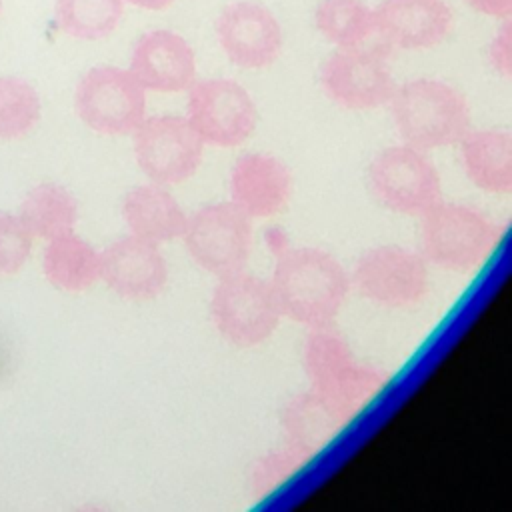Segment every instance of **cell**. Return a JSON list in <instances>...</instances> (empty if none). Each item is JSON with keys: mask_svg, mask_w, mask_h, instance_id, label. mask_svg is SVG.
<instances>
[{"mask_svg": "<svg viewBox=\"0 0 512 512\" xmlns=\"http://www.w3.org/2000/svg\"><path fill=\"white\" fill-rule=\"evenodd\" d=\"M500 236V226L482 210L440 200L420 216L418 252L436 268L466 274L490 258Z\"/></svg>", "mask_w": 512, "mask_h": 512, "instance_id": "4", "label": "cell"}, {"mask_svg": "<svg viewBox=\"0 0 512 512\" xmlns=\"http://www.w3.org/2000/svg\"><path fill=\"white\" fill-rule=\"evenodd\" d=\"M32 250V234L22 220L0 210V276L16 274L28 260Z\"/></svg>", "mask_w": 512, "mask_h": 512, "instance_id": "27", "label": "cell"}, {"mask_svg": "<svg viewBox=\"0 0 512 512\" xmlns=\"http://www.w3.org/2000/svg\"><path fill=\"white\" fill-rule=\"evenodd\" d=\"M294 190L290 168L266 152H246L230 168V202L250 220H264L280 214Z\"/></svg>", "mask_w": 512, "mask_h": 512, "instance_id": "15", "label": "cell"}, {"mask_svg": "<svg viewBox=\"0 0 512 512\" xmlns=\"http://www.w3.org/2000/svg\"><path fill=\"white\" fill-rule=\"evenodd\" d=\"M270 286L282 316L306 328L334 324L352 288L346 268L314 246L278 252Z\"/></svg>", "mask_w": 512, "mask_h": 512, "instance_id": "1", "label": "cell"}, {"mask_svg": "<svg viewBox=\"0 0 512 512\" xmlns=\"http://www.w3.org/2000/svg\"><path fill=\"white\" fill-rule=\"evenodd\" d=\"M42 270L54 288L82 292L100 280V252L82 236L68 232L48 240Z\"/></svg>", "mask_w": 512, "mask_h": 512, "instance_id": "21", "label": "cell"}, {"mask_svg": "<svg viewBox=\"0 0 512 512\" xmlns=\"http://www.w3.org/2000/svg\"><path fill=\"white\" fill-rule=\"evenodd\" d=\"M120 212L130 234L158 246L182 238L188 220V214L168 186L156 182L128 188Z\"/></svg>", "mask_w": 512, "mask_h": 512, "instance_id": "18", "label": "cell"}, {"mask_svg": "<svg viewBox=\"0 0 512 512\" xmlns=\"http://www.w3.org/2000/svg\"><path fill=\"white\" fill-rule=\"evenodd\" d=\"M466 4H470L476 12L494 18L508 20L512 14V0H466Z\"/></svg>", "mask_w": 512, "mask_h": 512, "instance_id": "29", "label": "cell"}, {"mask_svg": "<svg viewBox=\"0 0 512 512\" xmlns=\"http://www.w3.org/2000/svg\"><path fill=\"white\" fill-rule=\"evenodd\" d=\"M350 286L362 298L380 306H412L430 288V264L418 250L400 244H378L356 258Z\"/></svg>", "mask_w": 512, "mask_h": 512, "instance_id": "8", "label": "cell"}, {"mask_svg": "<svg viewBox=\"0 0 512 512\" xmlns=\"http://www.w3.org/2000/svg\"><path fill=\"white\" fill-rule=\"evenodd\" d=\"M128 70L144 90L184 92L196 80V56L176 32L148 30L136 40Z\"/></svg>", "mask_w": 512, "mask_h": 512, "instance_id": "17", "label": "cell"}, {"mask_svg": "<svg viewBox=\"0 0 512 512\" xmlns=\"http://www.w3.org/2000/svg\"><path fill=\"white\" fill-rule=\"evenodd\" d=\"M308 388L316 392L346 424L386 386L376 366L360 362L334 324L308 328L302 350Z\"/></svg>", "mask_w": 512, "mask_h": 512, "instance_id": "2", "label": "cell"}, {"mask_svg": "<svg viewBox=\"0 0 512 512\" xmlns=\"http://www.w3.org/2000/svg\"><path fill=\"white\" fill-rule=\"evenodd\" d=\"M40 120V98L22 78H0V140L28 134Z\"/></svg>", "mask_w": 512, "mask_h": 512, "instance_id": "25", "label": "cell"}, {"mask_svg": "<svg viewBox=\"0 0 512 512\" xmlns=\"http://www.w3.org/2000/svg\"><path fill=\"white\" fill-rule=\"evenodd\" d=\"M310 458L290 444L282 442L280 446L268 450L250 466L248 472V494L254 500L266 498L282 484H286L296 472H300Z\"/></svg>", "mask_w": 512, "mask_h": 512, "instance_id": "26", "label": "cell"}, {"mask_svg": "<svg viewBox=\"0 0 512 512\" xmlns=\"http://www.w3.org/2000/svg\"><path fill=\"white\" fill-rule=\"evenodd\" d=\"M134 6L146 8V10H162L166 6H170L174 0H128Z\"/></svg>", "mask_w": 512, "mask_h": 512, "instance_id": "30", "label": "cell"}, {"mask_svg": "<svg viewBox=\"0 0 512 512\" xmlns=\"http://www.w3.org/2000/svg\"><path fill=\"white\" fill-rule=\"evenodd\" d=\"M18 218L32 236L52 240L74 232L78 220V200L56 182H42L28 190L20 204Z\"/></svg>", "mask_w": 512, "mask_h": 512, "instance_id": "22", "label": "cell"}, {"mask_svg": "<svg viewBox=\"0 0 512 512\" xmlns=\"http://www.w3.org/2000/svg\"><path fill=\"white\" fill-rule=\"evenodd\" d=\"M182 242L202 270L222 278L246 270L252 252V220L230 200L202 204L188 214Z\"/></svg>", "mask_w": 512, "mask_h": 512, "instance_id": "7", "label": "cell"}, {"mask_svg": "<svg viewBox=\"0 0 512 512\" xmlns=\"http://www.w3.org/2000/svg\"><path fill=\"white\" fill-rule=\"evenodd\" d=\"M368 184L382 208L402 216L420 218L442 200L438 168L426 152L404 142L382 148L370 160Z\"/></svg>", "mask_w": 512, "mask_h": 512, "instance_id": "6", "label": "cell"}, {"mask_svg": "<svg viewBox=\"0 0 512 512\" xmlns=\"http://www.w3.org/2000/svg\"><path fill=\"white\" fill-rule=\"evenodd\" d=\"M450 26L452 12L444 0H382L374 8V32L388 48H434Z\"/></svg>", "mask_w": 512, "mask_h": 512, "instance_id": "16", "label": "cell"}, {"mask_svg": "<svg viewBox=\"0 0 512 512\" xmlns=\"http://www.w3.org/2000/svg\"><path fill=\"white\" fill-rule=\"evenodd\" d=\"M204 142L186 116H146L132 132L134 158L148 182L176 186L190 180L204 152Z\"/></svg>", "mask_w": 512, "mask_h": 512, "instance_id": "10", "label": "cell"}, {"mask_svg": "<svg viewBox=\"0 0 512 512\" xmlns=\"http://www.w3.org/2000/svg\"><path fill=\"white\" fill-rule=\"evenodd\" d=\"M124 10V0H56L58 26L74 38L98 40L114 32Z\"/></svg>", "mask_w": 512, "mask_h": 512, "instance_id": "24", "label": "cell"}, {"mask_svg": "<svg viewBox=\"0 0 512 512\" xmlns=\"http://www.w3.org/2000/svg\"><path fill=\"white\" fill-rule=\"evenodd\" d=\"M146 90L118 66H94L78 82L74 110L94 132L128 136L146 118Z\"/></svg>", "mask_w": 512, "mask_h": 512, "instance_id": "9", "label": "cell"}, {"mask_svg": "<svg viewBox=\"0 0 512 512\" xmlns=\"http://www.w3.org/2000/svg\"><path fill=\"white\" fill-rule=\"evenodd\" d=\"M208 310L216 332L238 348L266 342L282 318L270 280L248 270L216 278Z\"/></svg>", "mask_w": 512, "mask_h": 512, "instance_id": "5", "label": "cell"}, {"mask_svg": "<svg viewBox=\"0 0 512 512\" xmlns=\"http://www.w3.org/2000/svg\"><path fill=\"white\" fill-rule=\"evenodd\" d=\"M0 8H2V0H0Z\"/></svg>", "mask_w": 512, "mask_h": 512, "instance_id": "31", "label": "cell"}, {"mask_svg": "<svg viewBox=\"0 0 512 512\" xmlns=\"http://www.w3.org/2000/svg\"><path fill=\"white\" fill-rule=\"evenodd\" d=\"M100 280L120 298L148 302L168 284V264L158 244L124 234L100 252Z\"/></svg>", "mask_w": 512, "mask_h": 512, "instance_id": "13", "label": "cell"}, {"mask_svg": "<svg viewBox=\"0 0 512 512\" xmlns=\"http://www.w3.org/2000/svg\"><path fill=\"white\" fill-rule=\"evenodd\" d=\"M186 120L204 144L234 148L252 136L258 114L250 94L236 80L206 78L188 88Z\"/></svg>", "mask_w": 512, "mask_h": 512, "instance_id": "12", "label": "cell"}, {"mask_svg": "<svg viewBox=\"0 0 512 512\" xmlns=\"http://www.w3.org/2000/svg\"><path fill=\"white\" fill-rule=\"evenodd\" d=\"M324 94L346 110H374L390 102L396 82L390 70V48L354 46L332 52L320 66Z\"/></svg>", "mask_w": 512, "mask_h": 512, "instance_id": "11", "label": "cell"}, {"mask_svg": "<svg viewBox=\"0 0 512 512\" xmlns=\"http://www.w3.org/2000/svg\"><path fill=\"white\" fill-rule=\"evenodd\" d=\"M216 36L228 60L240 68L270 66L282 50V30L274 14L250 0L228 4L216 18Z\"/></svg>", "mask_w": 512, "mask_h": 512, "instance_id": "14", "label": "cell"}, {"mask_svg": "<svg viewBox=\"0 0 512 512\" xmlns=\"http://www.w3.org/2000/svg\"><path fill=\"white\" fill-rule=\"evenodd\" d=\"M314 22L328 42L354 48L362 46L374 32V10L360 0H320Z\"/></svg>", "mask_w": 512, "mask_h": 512, "instance_id": "23", "label": "cell"}, {"mask_svg": "<svg viewBox=\"0 0 512 512\" xmlns=\"http://www.w3.org/2000/svg\"><path fill=\"white\" fill-rule=\"evenodd\" d=\"M466 178L490 194L512 190V134L500 128L468 130L456 144Z\"/></svg>", "mask_w": 512, "mask_h": 512, "instance_id": "19", "label": "cell"}, {"mask_svg": "<svg viewBox=\"0 0 512 512\" xmlns=\"http://www.w3.org/2000/svg\"><path fill=\"white\" fill-rule=\"evenodd\" d=\"M388 104L402 142L422 152L456 146L472 128L466 96L444 80H408Z\"/></svg>", "mask_w": 512, "mask_h": 512, "instance_id": "3", "label": "cell"}, {"mask_svg": "<svg viewBox=\"0 0 512 512\" xmlns=\"http://www.w3.org/2000/svg\"><path fill=\"white\" fill-rule=\"evenodd\" d=\"M510 32H512V24H510V18L504 22V26L500 28V32L496 34V38L492 40L490 48H488V58H490V64L492 68L502 74L504 78L510 76L512 72V38H510Z\"/></svg>", "mask_w": 512, "mask_h": 512, "instance_id": "28", "label": "cell"}, {"mask_svg": "<svg viewBox=\"0 0 512 512\" xmlns=\"http://www.w3.org/2000/svg\"><path fill=\"white\" fill-rule=\"evenodd\" d=\"M282 442L310 460L346 426V422L310 388L292 396L280 410Z\"/></svg>", "mask_w": 512, "mask_h": 512, "instance_id": "20", "label": "cell"}]
</instances>
